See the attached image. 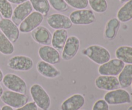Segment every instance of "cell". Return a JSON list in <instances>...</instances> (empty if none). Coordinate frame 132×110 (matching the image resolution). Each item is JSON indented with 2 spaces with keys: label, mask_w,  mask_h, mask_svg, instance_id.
Listing matches in <instances>:
<instances>
[{
  "label": "cell",
  "mask_w": 132,
  "mask_h": 110,
  "mask_svg": "<svg viewBox=\"0 0 132 110\" xmlns=\"http://www.w3.org/2000/svg\"><path fill=\"white\" fill-rule=\"evenodd\" d=\"M104 100L109 105H119L131 103L130 94L124 89H116L112 90L104 95Z\"/></svg>",
  "instance_id": "obj_6"
},
{
  "label": "cell",
  "mask_w": 132,
  "mask_h": 110,
  "mask_svg": "<svg viewBox=\"0 0 132 110\" xmlns=\"http://www.w3.org/2000/svg\"><path fill=\"white\" fill-rule=\"evenodd\" d=\"M116 56L125 63L132 64V46H119L116 51Z\"/></svg>",
  "instance_id": "obj_22"
},
{
  "label": "cell",
  "mask_w": 132,
  "mask_h": 110,
  "mask_svg": "<svg viewBox=\"0 0 132 110\" xmlns=\"http://www.w3.org/2000/svg\"><path fill=\"white\" fill-rule=\"evenodd\" d=\"M8 66L18 72H27L33 68L34 61L30 57L18 55L12 57L8 61Z\"/></svg>",
  "instance_id": "obj_7"
},
{
  "label": "cell",
  "mask_w": 132,
  "mask_h": 110,
  "mask_svg": "<svg viewBox=\"0 0 132 110\" xmlns=\"http://www.w3.org/2000/svg\"><path fill=\"white\" fill-rule=\"evenodd\" d=\"M88 5L93 11L99 14L105 12L108 9L106 0H88Z\"/></svg>",
  "instance_id": "obj_26"
},
{
  "label": "cell",
  "mask_w": 132,
  "mask_h": 110,
  "mask_svg": "<svg viewBox=\"0 0 132 110\" xmlns=\"http://www.w3.org/2000/svg\"><path fill=\"white\" fill-rule=\"evenodd\" d=\"M13 7L8 0H0V14L5 19H10L13 14Z\"/></svg>",
  "instance_id": "obj_27"
},
{
  "label": "cell",
  "mask_w": 132,
  "mask_h": 110,
  "mask_svg": "<svg viewBox=\"0 0 132 110\" xmlns=\"http://www.w3.org/2000/svg\"><path fill=\"white\" fill-rule=\"evenodd\" d=\"M0 30L12 43L18 41L19 37V29L10 19L2 18L0 21Z\"/></svg>",
  "instance_id": "obj_12"
},
{
  "label": "cell",
  "mask_w": 132,
  "mask_h": 110,
  "mask_svg": "<svg viewBox=\"0 0 132 110\" xmlns=\"http://www.w3.org/2000/svg\"><path fill=\"white\" fill-rule=\"evenodd\" d=\"M68 37V33L67 30H55L52 37V46L57 50H63Z\"/></svg>",
  "instance_id": "obj_19"
},
{
  "label": "cell",
  "mask_w": 132,
  "mask_h": 110,
  "mask_svg": "<svg viewBox=\"0 0 132 110\" xmlns=\"http://www.w3.org/2000/svg\"><path fill=\"white\" fill-rule=\"evenodd\" d=\"M95 85L99 90L110 91L119 88L118 79L116 76L100 75L95 81Z\"/></svg>",
  "instance_id": "obj_15"
},
{
  "label": "cell",
  "mask_w": 132,
  "mask_h": 110,
  "mask_svg": "<svg viewBox=\"0 0 132 110\" xmlns=\"http://www.w3.org/2000/svg\"><path fill=\"white\" fill-rule=\"evenodd\" d=\"M85 99L81 94H76L67 98L61 105V110H79L83 107Z\"/></svg>",
  "instance_id": "obj_16"
},
{
  "label": "cell",
  "mask_w": 132,
  "mask_h": 110,
  "mask_svg": "<svg viewBox=\"0 0 132 110\" xmlns=\"http://www.w3.org/2000/svg\"><path fill=\"white\" fill-rule=\"evenodd\" d=\"M32 37L36 43L44 46L50 45L52 35L47 28L39 26L32 32Z\"/></svg>",
  "instance_id": "obj_17"
},
{
  "label": "cell",
  "mask_w": 132,
  "mask_h": 110,
  "mask_svg": "<svg viewBox=\"0 0 132 110\" xmlns=\"http://www.w3.org/2000/svg\"><path fill=\"white\" fill-rule=\"evenodd\" d=\"M38 55L41 60L51 64H55L61 61V56L57 50L53 46L44 45L39 48Z\"/></svg>",
  "instance_id": "obj_13"
},
{
  "label": "cell",
  "mask_w": 132,
  "mask_h": 110,
  "mask_svg": "<svg viewBox=\"0 0 132 110\" xmlns=\"http://www.w3.org/2000/svg\"><path fill=\"white\" fill-rule=\"evenodd\" d=\"M30 2L35 11L41 13L43 16L48 14L50 9L48 0H30Z\"/></svg>",
  "instance_id": "obj_25"
},
{
  "label": "cell",
  "mask_w": 132,
  "mask_h": 110,
  "mask_svg": "<svg viewBox=\"0 0 132 110\" xmlns=\"http://www.w3.org/2000/svg\"><path fill=\"white\" fill-rule=\"evenodd\" d=\"M1 110H14V109L9 106L5 105L1 108Z\"/></svg>",
  "instance_id": "obj_33"
},
{
  "label": "cell",
  "mask_w": 132,
  "mask_h": 110,
  "mask_svg": "<svg viewBox=\"0 0 132 110\" xmlns=\"http://www.w3.org/2000/svg\"><path fill=\"white\" fill-rule=\"evenodd\" d=\"M129 1H130V0H120V1L122 3H126Z\"/></svg>",
  "instance_id": "obj_36"
},
{
  "label": "cell",
  "mask_w": 132,
  "mask_h": 110,
  "mask_svg": "<svg viewBox=\"0 0 132 110\" xmlns=\"http://www.w3.org/2000/svg\"><path fill=\"white\" fill-rule=\"evenodd\" d=\"M14 46L12 43L0 30V53L10 55L14 53Z\"/></svg>",
  "instance_id": "obj_24"
},
{
  "label": "cell",
  "mask_w": 132,
  "mask_h": 110,
  "mask_svg": "<svg viewBox=\"0 0 132 110\" xmlns=\"http://www.w3.org/2000/svg\"><path fill=\"white\" fill-rule=\"evenodd\" d=\"M4 86L10 91L26 94L27 84L24 80L14 73H7L3 76L2 81Z\"/></svg>",
  "instance_id": "obj_3"
},
{
  "label": "cell",
  "mask_w": 132,
  "mask_h": 110,
  "mask_svg": "<svg viewBox=\"0 0 132 110\" xmlns=\"http://www.w3.org/2000/svg\"><path fill=\"white\" fill-rule=\"evenodd\" d=\"M50 5L54 9L59 12H65L69 9V5L64 0H48Z\"/></svg>",
  "instance_id": "obj_28"
},
{
  "label": "cell",
  "mask_w": 132,
  "mask_h": 110,
  "mask_svg": "<svg viewBox=\"0 0 132 110\" xmlns=\"http://www.w3.org/2000/svg\"><path fill=\"white\" fill-rule=\"evenodd\" d=\"M125 65V63L120 59H112L100 65L98 72L101 75L117 76L121 73Z\"/></svg>",
  "instance_id": "obj_8"
},
{
  "label": "cell",
  "mask_w": 132,
  "mask_h": 110,
  "mask_svg": "<svg viewBox=\"0 0 132 110\" xmlns=\"http://www.w3.org/2000/svg\"><path fill=\"white\" fill-rule=\"evenodd\" d=\"M10 3L15 4V5H19L21 3L25 2V1H28V0H8Z\"/></svg>",
  "instance_id": "obj_32"
},
{
  "label": "cell",
  "mask_w": 132,
  "mask_h": 110,
  "mask_svg": "<svg viewBox=\"0 0 132 110\" xmlns=\"http://www.w3.org/2000/svg\"><path fill=\"white\" fill-rule=\"evenodd\" d=\"M30 95L35 104L41 110H48L51 100L48 93L39 84H34L30 88Z\"/></svg>",
  "instance_id": "obj_2"
},
{
  "label": "cell",
  "mask_w": 132,
  "mask_h": 110,
  "mask_svg": "<svg viewBox=\"0 0 132 110\" xmlns=\"http://www.w3.org/2000/svg\"><path fill=\"white\" fill-rule=\"evenodd\" d=\"M32 10L33 8L30 1H27L19 4L13 11L12 16L11 18L12 21L17 26L19 25L21 22L32 12Z\"/></svg>",
  "instance_id": "obj_14"
},
{
  "label": "cell",
  "mask_w": 132,
  "mask_h": 110,
  "mask_svg": "<svg viewBox=\"0 0 132 110\" xmlns=\"http://www.w3.org/2000/svg\"><path fill=\"white\" fill-rule=\"evenodd\" d=\"M121 27V21L117 18H112L106 23L104 30V36L108 40H113L117 36Z\"/></svg>",
  "instance_id": "obj_20"
},
{
  "label": "cell",
  "mask_w": 132,
  "mask_h": 110,
  "mask_svg": "<svg viewBox=\"0 0 132 110\" xmlns=\"http://www.w3.org/2000/svg\"><path fill=\"white\" fill-rule=\"evenodd\" d=\"M46 21L52 28L55 30H68L72 28L73 25L69 17L59 13H55L49 15Z\"/></svg>",
  "instance_id": "obj_10"
},
{
  "label": "cell",
  "mask_w": 132,
  "mask_h": 110,
  "mask_svg": "<svg viewBox=\"0 0 132 110\" xmlns=\"http://www.w3.org/2000/svg\"><path fill=\"white\" fill-rule=\"evenodd\" d=\"M118 75L117 79L120 86L122 89L130 87L132 82V64H127L125 65L123 69Z\"/></svg>",
  "instance_id": "obj_21"
},
{
  "label": "cell",
  "mask_w": 132,
  "mask_h": 110,
  "mask_svg": "<svg viewBox=\"0 0 132 110\" xmlns=\"http://www.w3.org/2000/svg\"><path fill=\"white\" fill-rule=\"evenodd\" d=\"M15 110H38V107L34 102H30L20 108H17Z\"/></svg>",
  "instance_id": "obj_31"
},
{
  "label": "cell",
  "mask_w": 132,
  "mask_h": 110,
  "mask_svg": "<svg viewBox=\"0 0 132 110\" xmlns=\"http://www.w3.org/2000/svg\"><path fill=\"white\" fill-rule=\"evenodd\" d=\"M44 16L38 12H32L19 24V31L22 33H30L40 26L43 21Z\"/></svg>",
  "instance_id": "obj_9"
},
{
  "label": "cell",
  "mask_w": 132,
  "mask_h": 110,
  "mask_svg": "<svg viewBox=\"0 0 132 110\" xmlns=\"http://www.w3.org/2000/svg\"><path fill=\"white\" fill-rule=\"evenodd\" d=\"M2 18H3V17H2V15H1V14H0V21H1V19H2Z\"/></svg>",
  "instance_id": "obj_38"
},
{
  "label": "cell",
  "mask_w": 132,
  "mask_h": 110,
  "mask_svg": "<svg viewBox=\"0 0 132 110\" xmlns=\"http://www.w3.org/2000/svg\"><path fill=\"white\" fill-rule=\"evenodd\" d=\"M1 101L12 108H19L28 102V97L26 94L6 90L1 97Z\"/></svg>",
  "instance_id": "obj_4"
},
{
  "label": "cell",
  "mask_w": 132,
  "mask_h": 110,
  "mask_svg": "<svg viewBox=\"0 0 132 110\" xmlns=\"http://www.w3.org/2000/svg\"><path fill=\"white\" fill-rule=\"evenodd\" d=\"M92 110H109V104L104 99H99L94 103Z\"/></svg>",
  "instance_id": "obj_30"
},
{
  "label": "cell",
  "mask_w": 132,
  "mask_h": 110,
  "mask_svg": "<svg viewBox=\"0 0 132 110\" xmlns=\"http://www.w3.org/2000/svg\"><path fill=\"white\" fill-rule=\"evenodd\" d=\"M82 53L96 64L101 65L111 59L110 52L104 46L98 45L89 46L82 50Z\"/></svg>",
  "instance_id": "obj_1"
},
{
  "label": "cell",
  "mask_w": 132,
  "mask_h": 110,
  "mask_svg": "<svg viewBox=\"0 0 132 110\" xmlns=\"http://www.w3.org/2000/svg\"><path fill=\"white\" fill-rule=\"evenodd\" d=\"M36 68L40 75L48 79H55L61 75V72L57 69L53 64L46 63L43 61H39L37 63Z\"/></svg>",
  "instance_id": "obj_18"
},
{
  "label": "cell",
  "mask_w": 132,
  "mask_h": 110,
  "mask_svg": "<svg viewBox=\"0 0 132 110\" xmlns=\"http://www.w3.org/2000/svg\"><path fill=\"white\" fill-rule=\"evenodd\" d=\"M79 110H82V109H79Z\"/></svg>",
  "instance_id": "obj_41"
},
{
  "label": "cell",
  "mask_w": 132,
  "mask_h": 110,
  "mask_svg": "<svg viewBox=\"0 0 132 110\" xmlns=\"http://www.w3.org/2000/svg\"><path fill=\"white\" fill-rule=\"evenodd\" d=\"M3 73L1 70L0 69V82L3 81Z\"/></svg>",
  "instance_id": "obj_34"
},
{
  "label": "cell",
  "mask_w": 132,
  "mask_h": 110,
  "mask_svg": "<svg viewBox=\"0 0 132 110\" xmlns=\"http://www.w3.org/2000/svg\"><path fill=\"white\" fill-rule=\"evenodd\" d=\"M71 21L76 25H89L96 20L93 10L89 9H78L72 12L69 16Z\"/></svg>",
  "instance_id": "obj_5"
},
{
  "label": "cell",
  "mask_w": 132,
  "mask_h": 110,
  "mask_svg": "<svg viewBox=\"0 0 132 110\" xmlns=\"http://www.w3.org/2000/svg\"><path fill=\"white\" fill-rule=\"evenodd\" d=\"M69 6L73 9H85L88 5V0H64Z\"/></svg>",
  "instance_id": "obj_29"
},
{
  "label": "cell",
  "mask_w": 132,
  "mask_h": 110,
  "mask_svg": "<svg viewBox=\"0 0 132 110\" xmlns=\"http://www.w3.org/2000/svg\"><path fill=\"white\" fill-rule=\"evenodd\" d=\"M79 39L75 36L68 37L62 52L61 58L64 61H70L77 55L80 48Z\"/></svg>",
  "instance_id": "obj_11"
},
{
  "label": "cell",
  "mask_w": 132,
  "mask_h": 110,
  "mask_svg": "<svg viewBox=\"0 0 132 110\" xmlns=\"http://www.w3.org/2000/svg\"><path fill=\"white\" fill-rule=\"evenodd\" d=\"M127 110H132V106H130L128 108Z\"/></svg>",
  "instance_id": "obj_37"
},
{
  "label": "cell",
  "mask_w": 132,
  "mask_h": 110,
  "mask_svg": "<svg viewBox=\"0 0 132 110\" xmlns=\"http://www.w3.org/2000/svg\"><path fill=\"white\" fill-rule=\"evenodd\" d=\"M131 88H132V82H131Z\"/></svg>",
  "instance_id": "obj_39"
},
{
  "label": "cell",
  "mask_w": 132,
  "mask_h": 110,
  "mask_svg": "<svg viewBox=\"0 0 132 110\" xmlns=\"http://www.w3.org/2000/svg\"><path fill=\"white\" fill-rule=\"evenodd\" d=\"M3 93V89L2 86L0 85V98H1V95H2Z\"/></svg>",
  "instance_id": "obj_35"
},
{
  "label": "cell",
  "mask_w": 132,
  "mask_h": 110,
  "mask_svg": "<svg viewBox=\"0 0 132 110\" xmlns=\"http://www.w3.org/2000/svg\"><path fill=\"white\" fill-rule=\"evenodd\" d=\"M117 19L122 23H126L132 19V0L126 2L117 14Z\"/></svg>",
  "instance_id": "obj_23"
},
{
  "label": "cell",
  "mask_w": 132,
  "mask_h": 110,
  "mask_svg": "<svg viewBox=\"0 0 132 110\" xmlns=\"http://www.w3.org/2000/svg\"><path fill=\"white\" fill-rule=\"evenodd\" d=\"M0 110H1V108H0Z\"/></svg>",
  "instance_id": "obj_40"
}]
</instances>
